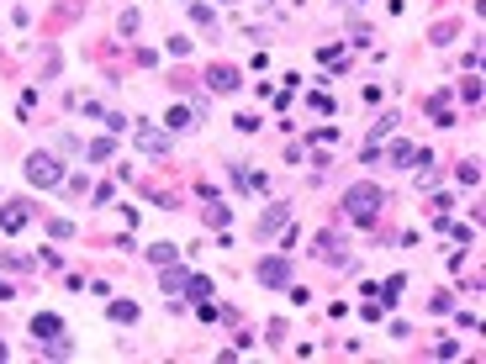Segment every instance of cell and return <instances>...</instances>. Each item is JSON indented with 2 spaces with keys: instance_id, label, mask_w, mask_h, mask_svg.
Wrapping results in <instances>:
<instances>
[{
  "instance_id": "4",
  "label": "cell",
  "mask_w": 486,
  "mask_h": 364,
  "mask_svg": "<svg viewBox=\"0 0 486 364\" xmlns=\"http://www.w3.org/2000/svg\"><path fill=\"white\" fill-rule=\"evenodd\" d=\"M254 280H259V285H285V280H291V259H285V254H270V259H259Z\"/></svg>"
},
{
  "instance_id": "13",
  "label": "cell",
  "mask_w": 486,
  "mask_h": 364,
  "mask_svg": "<svg viewBox=\"0 0 486 364\" xmlns=\"http://www.w3.org/2000/svg\"><path fill=\"white\" fill-rule=\"evenodd\" d=\"M233 185L238 190H264V175H249L243 164H233Z\"/></svg>"
},
{
  "instance_id": "8",
  "label": "cell",
  "mask_w": 486,
  "mask_h": 364,
  "mask_svg": "<svg viewBox=\"0 0 486 364\" xmlns=\"http://www.w3.org/2000/svg\"><path fill=\"white\" fill-rule=\"evenodd\" d=\"M132 138H138V148H143V153H154V159H169V132H159V127H138Z\"/></svg>"
},
{
  "instance_id": "22",
  "label": "cell",
  "mask_w": 486,
  "mask_h": 364,
  "mask_svg": "<svg viewBox=\"0 0 486 364\" xmlns=\"http://www.w3.org/2000/svg\"><path fill=\"white\" fill-rule=\"evenodd\" d=\"M11 296H16V291H11V285H6V280H0V301H11Z\"/></svg>"
},
{
  "instance_id": "20",
  "label": "cell",
  "mask_w": 486,
  "mask_h": 364,
  "mask_svg": "<svg viewBox=\"0 0 486 364\" xmlns=\"http://www.w3.org/2000/svg\"><path fill=\"white\" fill-rule=\"evenodd\" d=\"M164 122H169V127H190V122H196V111H180V106H175Z\"/></svg>"
},
{
  "instance_id": "1",
  "label": "cell",
  "mask_w": 486,
  "mask_h": 364,
  "mask_svg": "<svg viewBox=\"0 0 486 364\" xmlns=\"http://www.w3.org/2000/svg\"><path fill=\"white\" fill-rule=\"evenodd\" d=\"M380 206H386V190H380V185H370V180H359V185H349V190H344V212L355 217L359 227H365V222H376V217H380Z\"/></svg>"
},
{
  "instance_id": "6",
  "label": "cell",
  "mask_w": 486,
  "mask_h": 364,
  "mask_svg": "<svg viewBox=\"0 0 486 364\" xmlns=\"http://www.w3.org/2000/svg\"><path fill=\"white\" fill-rule=\"evenodd\" d=\"M392 164H402V169H428V164H434V153H428V148H413V143H396V148H392Z\"/></svg>"
},
{
  "instance_id": "14",
  "label": "cell",
  "mask_w": 486,
  "mask_h": 364,
  "mask_svg": "<svg viewBox=\"0 0 486 364\" xmlns=\"http://www.w3.org/2000/svg\"><path fill=\"white\" fill-rule=\"evenodd\" d=\"M185 296H190V301H196V306H201L206 296H212V280H206V275H190V285H185Z\"/></svg>"
},
{
  "instance_id": "19",
  "label": "cell",
  "mask_w": 486,
  "mask_h": 364,
  "mask_svg": "<svg viewBox=\"0 0 486 364\" xmlns=\"http://www.w3.org/2000/svg\"><path fill=\"white\" fill-rule=\"evenodd\" d=\"M0 264H6V270H16V275L32 270V259H27V254H0Z\"/></svg>"
},
{
  "instance_id": "3",
  "label": "cell",
  "mask_w": 486,
  "mask_h": 364,
  "mask_svg": "<svg viewBox=\"0 0 486 364\" xmlns=\"http://www.w3.org/2000/svg\"><path fill=\"white\" fill-rule=\"evenodd\" d=\"M312 248H317V259H322V264H338V270H355V259H349V243H344L338 233H333V227H328V233H317V243H312Z\"/></svg>"
},
{
  "instance_id": "18",
  "label": "cell",
  "mask_w": 486,
  "mask_h": 364,
  "mask_svg": "<svg viewBox=\"0 0 486 364\" xmlns=\"http://www.w3.org/2000/svg\"><path fill=\"white\" fill-rule=\"evenodd\" d=\"M111 317H117V322H138V306H132V301H111Z\"/></svg>"
},
{
  "instance_id": "5",
  "label": "cell",
  "mask_w": 486,
  "mask_h": 364,
  "mask_svg": "<svg viewBox=\"0 0 486 364\" xmlns=\"http://www.w3.org/2000/svg\"><path fill=\"white\" fill-rule=\"evenodd\" d=\"M206 85H212L217 95H233V90H243V74H238L233 64H212V69H206Z\"/></svg>"
},
{
  "instance_id": "17",
  "label": "cell",
  "mask_w": 486,
  "mask_h": 364,
  "mask_svg": "<svg viewBox=\"0 0 486 364\" xmlns=\"http://www.w3.org/2000/svg\"><path fill=\"white\" fill-rule=\"evenodd\" d=\"M455 175H460V185H476V180H481V164H476V159H460Z\"/></svg>"
},
{
  "instance_id": "16",
  "label": "cell",
  "mask_w": 486,
  "mask_h": 364,
  "mask_svg": "<svg viewBox=\"0 0 486 364\" xmlns=\"http://www.w3.org/2000/svg\"><path fill=\"white\" fill-rule=\"evenodd\" d=\"M85 159H95V164H101V159H111V138H95V143H85Z\"/></svg>"
},
{
  "instance_id": "21",
  "label": "cell",
  "mask_w": 486,
  "mask_h": 364,
  "mask_svg": "<svg viewBox=\"0 0 486 364\" xmlns=\"http://www.w3.org/2000/svg\"><path fill=\"white\" fill-rule=\"evenodd\" d=\"M206 227H217V233H222V227H227V212H222V206H217V201H212V212H206Z\"/></svg>"
},
{
  "instance_id": "10",
  "label": "cell",
  "mask_w": 486,
  "mask_h": 364,
  "mask_svg": "<svg viewBox=\"0 0 486 364\" xmlns=\"http://www.w3.org/2000/svg\"><path fill=\"white\" fill-rule=\"evenodd\" d=\"M32 333H37V343H53V338L64 333V322L53 317V312H37V317H32Z\"/></svg>"
},
{
  "instance_id": "12",
  "label": "cell",
  "mask_w": 486,
  "mask_h": 364,
  "mask_svg": "<svg viewBox=\"0 0 486 364\" xmlns=\"http://www.w3.org/2000/svg\"><path fill=\"white\" fill-rule=\"evenodd\" d=\"M190 22L206 27V32H217V11H212V6H201V0H190Z\"/></svg>"
},
{
  "instance_id": "15",
  "label": "cell",
  "mask_w": 486,
  "mask_h": 364,
  "mask_svg": "<svg viewBox=\"0 0 486 364\" xmlns=\"http://www.w3.org/2000/svg\"><path fill=\"white\" fill-rule=\"evenodd\" d=\"M148 259H154V264H175L180 248H175V243H154V248H148Z\"/></svg>"
},
{
  "instance_id": "2",
  "label": "cell",
  "mask_w": 486,
  "mask_h": 364,
  "mask_svg": "<svg viewBox=\"0 0 486 364\" xmlns=\"http://www.w3.org/2000/svg\"><path fill=\"white\" fill-rule=\"evenodd\" d=\"M27 180L43 185V190H59L64 185V164L53 159V153H32V159H27Z\"/></svg>"
},
{
  "instance_id": "11",
  "label": "cell",
  "mask_w": 486,
  "mask_h": 364,
  "mask_svg": "<svg viewBox=\"0 0 486 364\" xmlns=\"http://www.w3.org/2000/svg\"><path fill=\"white\" fill-rule=\"evenodd\" d=\"M22 222H27V206L22 201H6V206H0V233H16Z\"/></svg>"
},
{
  "instance_id": "9",
  "label": "cell",
  "mask_w": 486,
  "mask_h": 364,
  "mask_svg": "<svg viewBox=\"0 0 486 364\" xmlns=\"http://www.w3.org/2000/svg\"><path fill=\"white\" fill-rule=\"evenodd\" d=\"M159 285H164V296H185V285H190V270H180V264H159Z\"/></svg>"
},
{
  "instance_id": "7",
  "label": "cell",
  "mask_w": 486,
  "mask_h": 364,
  "mask_svg": "<svg viewBox=\"0 0 486 364\" xmlns=\"http://www.w3.org/2000/svg\"><path fill=\"white\" fill-rule=\"evenodd\" d=\"M285 222H291V206H285V201H275L270 212H264L259 222H254V238H270V233H280Z\"/></svg>"
}]
</instances>
